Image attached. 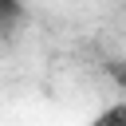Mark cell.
Segmentation results:
<instances>
[{
	"instance_id": "1",
	"label": "cell",
	"mask_w": 126,
	"mask_h": 126,
	"mask_svg": "<svg viewBox=\"0 0 126 126\" xmlns=\"http://www.w3.org/2000/svg\"><path fill=\"white\" fill-rule=\"evenodd\" d=\"M91 126H126V102H114V106H106Z\"/></svg>"
},
{
	"instance_id": "2",
	"label": "cell",
	"mask_w": 126,
	"mask_h": 126,
	"mask_svg": "<svg viewBox=\"0 0 126 126\" xmlns=\"http://www.w3.org/2000/svg\"><path fill=\"white\" fill-rule=\"evenodd\" d=\"M24 8H20V0H0V20H16Z\"/></svg>"
},
{
	"instance_id": "3",
	"label": "cell",
	"mask_w": 126,
	"mask_h": 126,
	"mask_svg": "<svg viewBox=\"0 0 126 126\" xmlns=\"http://www.w3.org/2000/svg\"><path fill=\"white\" fill-rule=\"evenodd\" d=\"M114 75H118V83L126 87V67H114Z\"/></svg>"
}]
</instances>
